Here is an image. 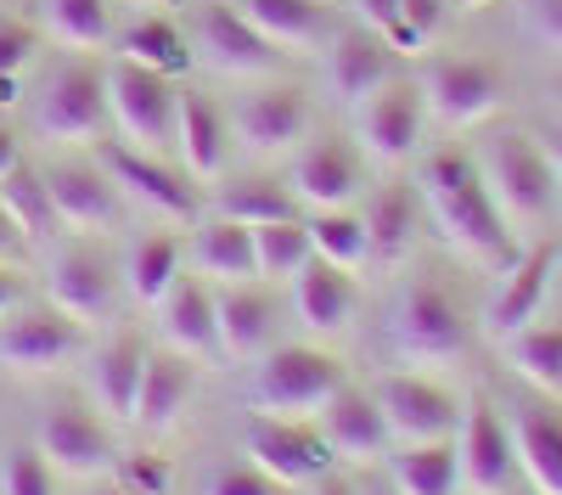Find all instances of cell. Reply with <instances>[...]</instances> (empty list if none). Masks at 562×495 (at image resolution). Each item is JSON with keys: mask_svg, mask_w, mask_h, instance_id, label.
Masks as SVG:
<instances>
[{"mask_svg": "<svg viewBox=\"0 0 562 495\" xmlns=\"http://www.w3.org/2000/svg\"><path fill=\"white\" fill-rule=\"evenodd\" d=\"M416 192H422L428 220L467 259H479L490 270H506L512 259H518V243H512V232H506V214L495 209L479 164L467 153H434L416 175Z\"/></svg>", "mask_w": 562, "mask_h": 495, "instance_id": "obj_1", "label": "cell"}, {"mask_svg": "<svg viewBox=\"0 0 562 495\" xmlns=\"http://www.w3.org/2000/svg\"><path fill=\"white\" fill-rule=\"evenodd\" d=\"M108 119H113L108 68L68 57L40 74V85H34V130L40 135H52V142H90V135L108 130Z\"/></svg>", "mask_w": 562, "mask_h": 495, "instance_id": "obj_2", "label": "cell"}, {"mask_svg": "<svg viewBox=\"0 0 562 495\" xmlns=\"http://www.w3.org/2000/svg\"><path fill=\"white\" fill-rule=\"evenodd\" d=\"M479 175L495 198V209L506 220H546L551 214V198H557V175H551V158L540 142H529L524 130H495L484 153H479Z\"/></svg>", "mask_w": 562, "mask_h": 495, "instance_id": "obj_3", "label": "cell"}, {"mask_svg": "<svg viewBox=\"0 0 562 495\" xmlns=\"http://www.w3.org/2000/svg\"><path fill=\"white\" fill-rule=\"evenodd\" d=\"M344 389V367L310 344H270L254 372V405L270 417H315Z\"/></svg>", "mask_w": 562, "mask_h": 495, "instance_id": "obj_4", "label": "cell"}, {"mask_svg": "<svg viewBox=\"0 0 562 495\" xmlns=\"http://www.w3.org/2000/svg\"><path fill=\"white\" fill-rule=\"evenodd\" d=\"M108 108L119 119V130L130 135V147L140 153H164L175 147V119H180V90L169 74L119 57L108 68Z\"/></svg>", "mask_w": 562, "mask_h": 495, "instance_id": "obj_5", "label": "cell"}, {"mask_svg": "<svg viewBox=\"0 0 562 495\" xmlns=\"http://www.w3.org/2000/svg\"><path fill=\"white\" fill-rule=\"evenodd\" d=\"M389 333H394V349L405 360H456L467 349V315L439 282L416 277L400 293V304H394V327Z\"/></svg>", "mask_w": 562, "mask_h": 495, "instance_id": "obj_6", "label": "cell"}, {"mask_svg": "<svg viewBox=\"0 0 562 495\" xmlns=\"http://www.w3.org/2000/svg\"><path fill=\"white\" fill-rule=\"evenodd\" d=\"M243 450H248L254 468H265L276 484H288V490L315 484L321 473H333V462H338L333 445L321 439V428H310L304 417H270V412H259L248 423Z\"/></svg>", "mask_w": 562, "mask_h": 495, "instance_id": "obj_7", "label": "cell"}, {"mask_svg": "<svg viewBox=\"0 0 562 495\" xmlns=\"http://www.w3.org/2000/svg\"><path fill=\"white\" fill-rule=\"evenodd\" d=\"M34 445L45 450V462H52L57 473H74V479H97V473L119 468L113 434H108V423L90 412L85 400H52V405H45Z\"/></svg>", "mask_w": 562, "mask_h": 495, "instance_id": "obj_8", "label": "cell"}, {"mask_svg": "<svg viewBox=\"0 0 562 495\" xmlns=\"http://www.w3.org/2000/svg\"><path fill=\"white\" fill-rule=\"evenodd\" d=\"M85 349V322L57 304H23L0 322V360L18 372H52Z\"/></svg>", "mask_w": 562, "mask_h": 495, "instance_id": "obj_9", "label": "cell"}, {"mask_svg": "<svg viewBox=\"0 0 562 495\" xmlns=\"http://www.w3.org/2000/svg\"><path fill=\"white\" fill-rule=\"evenodd\" d=\"M461 457V490L467 495H506L518 484V450H512V423L490 412V400H473L456 428Z\"/></svg>", "mask_w": 562, "mask_h": 495, "instance_id": "obj_10", "label": "cell"}, {"mask_svg": "<svg viewBox=\"0 0 562 495\" xmlns=\"http://www.w3.org/2000/svg\"><path fill=\"white\" fill-rule=\"evenodd\" d=\"M192 52L220 74H276V63H281V45H270L237 12V0H209V7H198Z\"/></svg>", "mask_w": 562, "mask_h": 495, "instance_id": "obj_11", "label": "cell"}, {"mask_svg": "<svg viewBox=\"0 0 562 495\" xmlns=\"http://www.w3.org/2000/svg\"><path fill=\"white\" fill-rule=\"evenodd\" d=\"M371 394H378V405H383L389 434L405 439V445H422V439H456V428H461V405H456V394L439 389V383H428V378L394 372V378H383Z\"/></svg>", "mask_w": 562, "mask_h": 495, "instance_id": "obj_12", "label": "cell"}, {"mask_svg": "<svg viewBox=\"0 0 562 495\" xmlns=\"http://www.w3.org/2000/svg\"><path fill=\"white\" fill-rule=\"evenodd\" d=\"M422 119H428V97H422V79H389V85H378L371 97L355 108V124H360V142L378 153V158H389V164H400V158H411L416 153V142H422Z\"/></svg>", "mask_w": 562, "mask_h": 495, "instance_id": "obj_13", "label": "cell"}, {"mask_svg": "<svg viewBox=\"0 0 562 495\" xmlns=\"http://www.w3.org/2000/svg\"><path fill=\"white\" fill-rule=\"evenodd\" d=\"M422 97H428V113L445 124H484L501 108V68L479 57H439L422 74Z\"/></svg>", "mask_w": 562, "mask_h": 495, "instance_id": "obj_14", "label": "cell"}, {"mask_svg": "<svg viewBox=\"0 0 562 495\" xmlns=\"http://www.w3.org/2000/svg\"><path fill=\"white\" fill-rule=\"evenodd\" d=\"M119 265L102 248H63L52 254V270H45V293H52L57 310L79 315V322H102V315L119 310Z\"/></svg>", "mask_w": 562, "mask_h": 495, "instance_id": "obj_15", "label": "cell"}, {"mask_svg": "<svg viewBox=\"0 0 562 495\" xmlns=\"http://www.w3.org/2000/svg\"><path fill=\"white\" fill-rule=\"evenodd\" d=\"M310 130V97L299 85H259L231 108V135L248 153H288Z\"/></svg>", "mask_w": 562, "mask_h": 495, "instance_id": "obj_16", "label": "cell"}, {"mask_svg": "<svg viewBox=\"0 0 562 495\" xmlns=\"http://www.w3.org/2000/svg\"><path fill=\"white\" fill-rule=\"evenodd\" d=\"M40 175H45V187H52V203H57L68 232H108V225H119V187L102 164L52 158Z\"/></svg>", "mask_w": 562, "mask_h": 495, "instance_id": "obj_17", "label": "cell"}, {"mask_svg": "<svg viewBox=\"0 0 562 495\" xmlns=\"http://www.w3.org/2000/svg\"><path fill=\"white\" fill-rule=\"evenodd\" d=\"M102 169L113 175V187L130 192L135 203H147L169 220H198V187L186 180L180 169H169L158 153H140V147H108L102 153Z\"/></svg>", "mask_w": 562, "mask_h": 495, "instance_id": "obj_18", "label": "cell"}, {"mask_svg": "<svg viewBox=\"0 0 562 495\" xmlns=\"http://www.w3.org/2000/svg\"><path fill=\"white\" fill-rule=\"evenodd\" d=\"M366 187V169H360V153L344 142V135H315V142L299 153L293 164V198L304 209H349Z\"/></svg>", "mask_w": 562, "mask_h": 495, "instance_id": "obj_19", "label": "cell"}, {"mask_svg": "<svg viewBox=\"0 0 562 495\" xmlns=\"http://www.w3.org/2000/svg\"><path fill=\"white\" fill-rule=\"evenodd\" d=\"M315 417H321V423H315L321 439L333 445V457H338V462L366 468V462H378L383 450L394 445V434H389V423H383L378 394H366V389H349V383H344Z\"/></svg>", "mask_w": 562, "mask_h": 495, "instance_id": "obj_20", "label": "cell"}, {"mask_svg": "<svg viewBox=\"0 0 562 495\" xmlns=\"http://www.w3.org/2000/svg\"><path fill=\"white\" fill-rule=\"evenodd\" d=\"M551 270H557V243H540L529 254H518L506 270H501V288L490 293L484 304V333L490 338H512V333H524L535 322V310L540 299L551 293Z\"/></svg>", "mask_w": 562, "mask_h": 495, "instance_id": "obj_21", "label": "cell"}, {"mask_svg": "<svg viewBox=\"0 0 562 495\" xmlns=\"http://www.w3.org/2000/svg\"><path fill=\"white\" fill-rule=\"evenodd\" d=\"M389 79H394V45H389L378 29L355 23V29H344V34L326 40V85H333L338 102L360 108L371 90L389 85Z\"/></svg>", "mask_w": 562, "mask_h": 495, "instance_id": "obj_22", "label": "cell"}, {"mask_svg": "<svg viewBox=\"0 0 562 495\" xmlns=\"http://www.w3.org/2000/svg\"><path fill=\"white\" fill-rule=\"evenodd\" d=\"M293 304H299V322L310 333H344L355 304H360V293H355V277L344 265L310 254V265L293 277Z\"/></svg>", "mask_w": 562, "mask_h": 495, "instance_id": "obj_23", "label": "cell"}, {"mask_svg": "<svg viewBox=\"0 0 562 495\" xmlns=\"http://www.w3.org/2000/svg\"><path fill=\"white\" fill-rule=\"evenodd\" d=\"M192 389H198L192 355H180V349H158V355H147V372H140V394H135V423L147 428V434H164V428L186 412Z\"/></svg>", "mask_w": 562, "mask_h": 495, "instance_id": "obj_24", "label": "cell"}, {"mask_svg": "<svg viewBox=\"0 0 562 495\" xmlns=\"http://www.w3.org/2000/svg\"><path fill=\"white\" fill-rule=\"evenodd\" d=\"M512 450H518V473L540 495H562V417L551 405H518V417H512Z\"/></svg>", "mask_w": 562, "mask_h": 495, "instance_id": "obj_25", "label": "cell"}, {"mask_svg": "<svg viewBox=\"0 0 562 495\" xmlns=\"http://www.w3.org/2000/svg\"><path fill=\"white\" fill-rule=\"evenodd\" d=\"M214 310H220V349L225 355L254 360L270 349V338H276L270 293H259L254 282H225V293H214Z\"/></svg>", "mask_w": 562, "mask_h": 495, "instance_id": "obj_26", "label": "cell"}, {"mask_svg": "<svg viewBox=\"0 0 562 495\" xmlns=\"http://www.w3.org/2000/svg\"><path fill=\"white\" fill-rule=\"evenodd\" d=\"M422 192H416V180H389V187L366 203V237H371V259H383V265H394V259H405L411 254V243H416V232H422Z\"/></svg>", "mask_w": 562, "mask_h": 495, "instance_id": "obj_27", "label": "cell"}, {"mask_svg": "<svg viewBox=\"0 0 562 495\" xmlns=\"http://www.w3.org/2000/svg\"><path fill=\"white\" fill-rule=\"evenodd\" d=\"M158 310H164V338H169L180 355L203 360V355L220 349V310H214V293H209L198 277H180V282L158 299Z\"/></svg>", "mask_w": 562, "mask_h": 495, "instance_id": "obj_28", "label": "cell"}, {"mask_svg": "<svg viewBox=\"0 0 562 495\" xmlns=\"http://www.w3.org/2000/svg\"><path fill=\"white\" fill-rule=\"evenodd\" d=\"M225 142H231V119L203 97V90H180V119H175V147L198 180H214L225 169Z\"/></svg>", "mask_w": 562, "mask_h": 495, "instance_id": "obj_29", "label": "cell"}, {"mask_svg": "<svg viewBox=\"0 0 562 495\" xmlns=\"http://www.w3.org/2000/svg\"><path fill=\"white\" fill-rule=\"evenodd\" d=\"M140 372H147V349H140V338H130V333L90 355V389H97L102 412H113L119 423H135Z\"/></svg>", "mask_w": 562, "mask_h": 495, "instance_id": "obj_30", "label": "cell"}, {"mask_svg": "<svg viewBox=\"0 0 562 495\" xmlns=\"http://www.w3.org/2000/svg\"><path fill=\"white\" fill-rule=\"evenodd\" d=\"M0 203H7V214L18 220V232H23L29 243H57V237L68 232L63 214H57V203H52L45 175H40L34 164H23V158L0 175Z\"/></svg>", "mask_w": 562, "mask_h": 495, "instance_id": "obj_31", "label": "cell"}, {"mask_svg": "<svg viewBox=\"0 0 562 495\" xmlns=\"http://www.w3.org/2000/svg\"><path fill=\"white\" fill-rule=\"evenodd\" d=\"M192 259L203 277H220V282H254L259 277V259H254V225H237V220H203L198 237H192Z\"/></svg>", "mask_w": 562, "mask_h": 495, "instance_id": "obj_32", "label": "cell"}, {"mask_svg": "<svg viewBox=\"0 0 562 495\" xmlns=\"http://www.w3.org/2000/svg\"><path fill=\"white\" fill-rule=\"evenodd\" d=\"M237 12L270 45H326L333 40V23H326L321 0H237Z\"/></svg>", "mask_w": 562, "mask_h": 495, "instance_id": "obj_33", "label": "cell"}, {"mask_svg": "<svg viewBox=\"0 0 562 495\" xmlns=\"http://www.w3.org/2000/svg\"><path fill=\"white\" fill-rule=\"evenodd\" d=\"M214 214L237 225H270V220H299L293 187H281L270 175H237L214 192Z\"/></svg>", "mask_w": 562, "mask_h": 495, "instance_id": "obj_34", "label": "cell"}, {"mask_svg": "<svg viewBox=\"0 0 562 495\" xmlns=\"http://www.w3.org/2000/svg\"><path fill=\"white\" fill-rule=\"evenodd\" d=\"M394 490L400 495H461V457L456 439H422L394 457Z\"/></svg>", "mask_w": 562, "mask_h": 495, "instance_id": "obj_35", "label": "cell"}, {"mask_svg": "<svg viewBox=\"0 0 562 495\" xmlns=\"http://www.w3.org/2000/svg\"><path fill=\"white\" fill-rule=\"evenodd\" d=\"M180 237L169 232H153V237H140L124 259V288L140 299V304H158L175 282H180Z\"/></svg>", "mask_w": 562, "mask_h": 495, "instance_id": "obj_36", "label": "cell"}, {"mask_svg": "<svg viewBox=\"0 0 562 495\" xmlns=\"http://www.w3.org/2000/svg\"><path fill=\"white\" fill-rule=\"evenodd\" d=\"M315 243H310V220H270L254 225V259L265 282H293L299 270L310 265Z\"/></svg>", "mask_w": 562, "mask_h": 495, "instance_id": "obj_37", "label": "cell"}, {"mask_svg": "<svg viewBox=\"0 0 562 495\" xmlns=\"http://www.w3.org/2000/svg\"><path fill=\"white\" fill-rule=\"evenodd\" d=\"M506 360L524 383H535L540 394H562V327H524L506 338Z\"/></svg>", "mask_w": 562, "mask_h": 495, "instance_id": "obj_38", "label": "cell"}, {"mask_svg": "<svg viewBox=\"0 0 562 495\" xmlns=\"http://www.w3.org/2000/svg\"><path fill=\"white\" fill-rule=\"evenodd\" d=\"M124 57H135V63H147V68L175 79V74L192 68V40H186L169 18H135L124 29Z\"/></svg>", "mask_w": 562, "mask_h": 495, "instance_id": "obj_39", "label": "cell"}, {"mask_svg": "<svg viewBox=\"0 0 562 495\" xmlns=\"http://www.w3.org/2000/svg\"><path fill=\"white\" fill-rule=\"evenodd\" d=\"M310 243H315L321 259H333V265H344V270H360V265L371 259L366 220L349 214V209H321V214L310 220Z\"/></svg>", "mask_w": 562, "mask_h": 495, "instance_id": "obj_40", "label": "cell"}, {"mask_svg": "<svg viewBox=\"0 0 562 495\" xmlns=\"http://www.w3.org/2000/svg\"><path fill=\"white\" fill-rule=\"evenodd\" d=\"M45 23L63 45H108L113 18H108V0H45Z\"/></svg>", "mask_w": 562, "mask_h": 495, "instance_id": "obj_41", "label": "cell"}, {"mask_svg": "<svg viewBox=\"0 0 562 495\" xmlns=\"http://www.w3.org/2000/svg\"><path fill=\"white\" fill-rule=\"evenodd\" d=\"M0 495H57V468L45 462L40 445L0 450Z\"/></svg>", "mask_w": 562, "mask_h": 495, "instance_id": "obj_42", "label": "cell"}, {"mask_svg": "<svg viewBox=\"0 0 562 495\" xmlns=\"http://www.w3.org/2000/svg\"><path fill=\"white\" fill-rule=\"evenodd\" d=\"M119 484L130 495H169L175 468L164 457H153V450H130V457H119Z\"/></svg>", "mask_w": 562, "mask_h": 495, "instance_id": "obj_43", "label": "cell"}, {"mask_svg": "<svg viewBox=\"0 0 562 495\" xmlns=\"http://www.w3.org/2000/svg\"><path fill=\"white\" fill-rule=\"evenodd\" d=\"M209 495H288V484H276L265 468L254 462H231L209 479Z\"/></svg>", "mask_w": 562, "mask_h": 495, "instance_id": "obj_44", "label": "cell"}, {"mask_svg": "<svg viewBox=\"0 0 562 495\" xmlns=\"http://www.w3.org/2000/svg\"><path fill=\"white\" fill-rule=\"evenodd\" d=\"M40 52V34L29 23H12V18H0V79H12L23 74V63Z\"/></svg>", "mask_w": 562, "mask_h": 495, "instance_id": "obj_45", "label": "cell"}, {"mask_svg": "<svg viewBox=\"0 0 562 495\" xmlns=\"http://www.w3.org/2000/svg\"><path fill=\"white\" fill-rule=\"evenodd\" d=\"M524 29L551 45V52H562V0H524Z\"/></svg>", "mask_w": 562, "mask_h": 495, "instance_id": "obj_46", "label": "cell"}, {"mask_svg": "<svg viewBox=\"0 0 562 495\" xmlns=\"http://www.w3.org/2000/svg\"><path fill=\"white\" fill-rule=\"evenodd\" d=\"M445 12H450V0H400V18L416 29V40H434L445 29Z\"/></svg>", "mask_w": 562, "mask_h": 495, "instance_id": "obj_47", "label": "cell"}, {"mask_svg": "<svg viewBox=\"0 0 562 495\" xmlns=\"http://www.w3.org/2000/svg\"><path fill=\"white\" fill-rule=\"evenodd\" d=\"M355 12H360V23H366V29L389 34V29L400 23V0H355Z\"/></svg>", "mask_w": 562, "mask_h": 495, "instance_id": "obj_48", "label": "cell"}, {"mask_svg": "<svg viewBox=\"0 0 562 495\" xmlns=\"http://www.w3.org/2000/svg\"><path fill=\"white\" fill-rule=\"evenodd\" d=\"M23 243H29V237L18 232V220L7 214V203H0V259H18V254H23Z\"/></svg>", "mask_w": 562, "mask_h": 495, "instance_id": "obj_49", "label": "cell"}, {"mask_svg": "<svg viewBox=\"0 0 562 495\" xmlns=\"http://www.w3.org/2000/svg\"><path fill=\"white\" fill-rule=\"evenodd\" d=\"M310 495H360L349 479H338V473H321L315 484H310Z\"/></svg>", "mask_w": 562, "mask_h": 495, "instance_id": "obj_50", "label": "cell"}, {"mask_svg": "<svg viewBox=\"0 0 562 495\" xmlns=\"http://www.w3.org/2000/svg\"><path fill=\"white\" fill-rule=\"evenodd\" d=\"M18 299H23V282L12 277V270H0V315L18 310Z\"/></svg>", "mask_w": 562, "mask_h": 495, "instance_id": "obj_51", "label": "cell"}, {"mask_svg": "<svg viewBox=\"0 0 562 495\" xmlns=\"http://www.w3.org/2000/svg\"><path fill=\"white\" fill-rule=\"evenodd\" d=\"M18 158H23V153H18V135H12L7 124H0V175H7V169H12Z\"/></svg>", "mask_w": 562, "mask_h": 495, "instance_id": "obj_52", "label": "cell"}, {"mask_svg": "<svg viewBox=\"0 0 562 495\" xmlns=\"http://www.w3.org/2000/svg\"><path fill=\"white\" fill-rule=\"evenodd\" d=\"M540 147H546V158H551V175H557V187H562V130H551Z\"/></svg>", "mask_w": 562, "mask_h": 495, "instance_id": "obj_53", "label": "cell"}, {"mask_svg": "<svg viewBox=\"0 0 562 495\" xmlns=\"http://www.w3.org/2000/svg\"><path fill=\"white\" fill-rule=\"evenodd\" d=\"M551 288L562 293V248H557V270H551Z\"/></svg>", "mask_w": 562, "mask_h": 495, "instance_id": "obj_54", "label": "cell"}, {"mask_svg": "<svg viewBox=\"0 0 562 495\" xmlns=\"http://www.w3.org/2000/svg\"><path fill=\"white\" fill-rule=\"evenodd\" d=\"M90 495H130L124 484H102V490H90Z\"/></svg>", "mask_w": 562, "mask_h": 495, "instance_id": "obj_55", "label": "cell"}, {"mask_svg": "<svg viewBox=\"0 0 562 495\" xmlns=\"http://www.w3.org/2000/svg\"><path fill=\"white\" fill-rule=\"evenodd\" d=\"M130 7H180V0H130Z\"/></svg>", "mask_w": 562, "mask_h": 495, "instance_id": "obj_56", "label": "cell"}, {"mask_svg": "<svg viewBox=\"0 0 562 495\" xmlns=\"http://www.w3.org/2000/svg\"><path fill=\"white\" fill-rule=\"evenodd\" d=\"M360 495H400V490H389V484H371V490H360Z\"/></svg>", "mask_w": 562, "mask_h": 495, "instance_id": "obj_57", "label": "cell"}, {"mask_svg": "<svg viewBox=\"0 0 562 495\" xmlns=\"http://www.w3.org/2000/svg\"><path fill=\"white\" fill-rule=\"evenodd\" d=\"M461 7H484V0H461Z\"/></svg>", "mask_w": 562, "mask_h": 495, "instance_id": "obj_58", "label": "cell"}, {"mask_svg": "<svg viewBox=\"0 0 562 495\" xmlns=\"http://www.w3.org/2000/svg\"><path fill=\"white\" fill-rule=\"evenodd\" d=\"M557 97H562V90H557Z\"/></svg>", "mask_w": 562, "mask_h": 495, "instance_id": "obj_59", "label": "cell"}]
</instances>
